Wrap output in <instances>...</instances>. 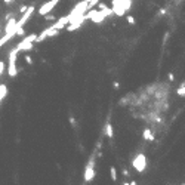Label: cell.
Segmentation results:
<instances>
[{"label":"cell","instance_id":"6da1fadb","mask_svg":"<svg viewBox=\"0 0 185 185\" xmlns=\"http://www.w3.org/2000/svg\"><path fill=\"white\" fill-rule=\"evenodd\" d=\"M36 37L37 34H30L27 36L25 39H22L18 45H17V50L18 52H28L34 48V43H36Z\"/></svg>","mask_w":185,"mask_h":185},{"label":"cell","instance_id":"7a4b0ae2","mask_svg":"<svg viewBox=\"0 0 185 185\" xmlns=\"http://www.w3.org/2000/svg\"><path fill=\"white\" fill-rule=\"evenodd\" d=\"M18 53H19V52L17 50V48L12 49L11 53H9V67H8V73H9L11 77H17V74H18V70H17V55H18Z\"/></svg>","mask_w":185,"mask_h":185},{"label":"cell","instance_id":"3957f363","mask_svg":"<svg viewBox=\"0 0 185 185\" xmlns=\"http://www.w3.org/2000/svg\"><path fill=\"white\" fill-rule=\"evenodd\" d=\"M86 21V15L84 14H80V15H77V17H74V18H71L70 19V22L67 24V31H74V30H77V28H80V25L83 24Z\"/></svg>","mask_w":185,"mask_h":185},{"label":"cell","instance_id":"277c9868","mask_svg":"<svg viewBox=\"0 0 185 185\" xmlns=\"http://www.w3.org/2000/svg\"><path fill=\"white\" fill-rule=\"evenodd\" d=\"M132 166L135 167L136 172L142 173L145 170V167H147V158H145V155L144 154H136L135 158L132 160Z\"/></svg>","mask_w":185,"mask_h":185},{"label":"cell","instance_id":"5b68a950","mask_svg":"<svg viewBox=\"0 0 185 185\" xmlns=\"http://www.w3.org/2000/svg\"><path fill=\"white\" fill-rule=\"evenodd\" d=\"M94 178H95V158L92 157L89 160V163L86 164V169H84V181L90 182Z\"/></svg>","mask_w":185,"mask_h":185},{"label":"cell","instance_id":"8992f818","mask_svg":"<svg viewBox=\"0 0 185 185\" xmlns=\"http://www.w3.org/2000/svg\"><path fill=\"white\" fill-rule=\"evenodd\" d=\"M58 34H59V30H55V28H52V27H48L46 30H43V31L36 37V42L39 43V42L46 40L48 37H55V36H58Z\"/></svg>","mask_w":185,"mask_h":185},{"label":"cell","instance_id":"52a82bcc","mask_svg":"<svg viewBox=\"0 0 185 185\" xmlns=\"http://www.w3.org/2000/svg\"><path fill=\"white\" fill-rule=\"evenodd\" d=\"M58 2L59 0H49V2H46L45 5H42V8L39 9V15H46V14H49L56 5H58Z\"/></svg>","mask_w":185,"mask_h":185},{"label":"cell","instance_id":"ba28073f","mask_svg":"<svg viewBox=\"0 0 185 185\" xmlns=\"http://www.w3.org/2000/svg\"><path fill=\"white\" fill-rule=\"evenodd\" d=\"M70 22V18H68V15H65V17H62V18H59V19H56L52 25H49V27H52V28H55V30H62V28H65L67 27V24Z\"/></svg>","mask_w":185,"mask_h":185},{"label":"cell","instance_id":"9c48e42d","mask_svg":"<svg viewBox=\"0 0 185 185\" xmlns=\"http://www.w3.org/2000/svg\"><path fill=\"white\" fill-rule=\"evenodd\" d=\"M6 95H8V86L2 83V84H0V102L6 98Z\"/></svg>","mask_w":185,"mask_h":185},{"label":"cell","instance_id":"30bf717a","mask_svg":"<svg viewBox=\"0 0 185 185\" xmlns=\"http://www.w3.org/2000/svg\"><path fill=\"white\" fill-rule=\"evenodd\" d=\"M105 133H107V136H108V138H113V136H114L113 126H111V123H110V122H107V125H105Z\"/></svg>","mask_w":185,"mask_h":185},{"label":"cell","instance_id":"8fae6325","mask_svg":"<svg viewBox=\"0 0 185 185\" xmlns=\"http://www.w3.org/2000/svg\"><path fill=\"white\" fill-rule=\"evenodd\" d=\"M144 139H147V141H154V135H153V132H151L150 129H145V130H144Z\"/></svg>","mask_w":185,"mask_h":185},{"label":"cell","instance_id":"7c38bea8","mask_svg":"<svg viewBox=\"0 0 185 185\" xmlns=\"http://www.w3.org/2000/svg\"><path fill=\"white\" fill-rule=\"evenodd\" d=\"M12 37H14L12 34H8V33H5V36H3L2 39H0V48H2V46H3V45H5L8 40H11Z\"/></svg>","mask_w":185,"mask_h":185},{"label":"cell","instance_id":"4fadbf2b","mask_svg":"<svg viewBox=\"0 0 185 185\" xmlns=\"http://www.w3.org/2000/svg\"><path fill=\"white\" fill-rule=\"evenodd\" d=\"M110 175H111V179H113V181H117V169H116L114 166L110 167Z\"/></svg>","mask_w":185,"mask_h":185},{"label":"cell","instance_id":"5bb4252c","mask_svg":"<svg viewBox=\"0 0 185 185\" xmlns=\"http://www.w3.org/2000/svg\"><path fill=\"white\" fill-rule=\"evenodd\" d=\"M98 2H99V0H89V3H87V11L92 9V8H95V6L98 5Z\"/></svg>","mask_w":185,"mask_h":185},{"label":"cell","instance_id":"9a60e30c","mask_svg":"<svg viewBox=\"0 0 185 185\" xmlns=\"http://www.w3.org/2000/svg\"><path fill=\"white\" fill-rule=\"evenodd\" d=\"M178 95L179 96H185V86L184 84H181V87L178 89Z\"/></svg>","mask_w":185,"mask_h":185},{"label":"cell","instance_id":"2e32d148","mask_svg":"<svg viewBox=\"0 0 185 185\" xmlns=\"http://www.w3.org/2000/svg\"><path fill=\"white\" fill-rule=\"evenodd\" d=\"M24 61H25L28 65H31V64H33V59H31V56H30V55H25V56H24Z\"/></svg>","mask_w":185,"mask_h":185},{"label":"cell","instance_id":"e0dca14e","mask_svg":"<svg viewBox=\"0 0 185 185\" xmlns=\"http://www.w3.org/2000/svg\"><path fill=\"white\" fill-rule=\"evenodd\" d=\"M43 17H45L46 21H55V17H53V15H48V14H46V15H43Z\"/></svg>","mask_w":185,"mask_h":185},{"label":"cell","instance_id":"ac0fdd59","mask_svg":"<svg viewBox=\"0 0 185 185\" xmlns=\"http://www.w3.org/2000/svg\"><path fill=\"white\" fill-rule=\"evenodd\" d=\"M127 22H129L130 25H133V24H135V18H133L132 15H129V17H127Z\"/></svg>","mask_w":185,"mask_h":185},{"label":"cell","instance_id":"d6986e66","mask_svg":"<svg viewBox=\"0 0 185 185\" xmlns=\"http://www.w3.org/2000/svg\"><path fill=\"white\" fill-rule=\"evenodd\" d=\"M3 71H5V62H3V61H0V76L3 74Z\"/></svg>","mask_w":185,"mask_h":185},{"label":"cell","instance_id":"ffe728a7","mask_svg":"<svg viewBox=\"0 0 185 185\" xmlns=\"http://www.w3.org/2000/svg\"><path fill=\"white\" fill-rule=\"evenodd\" d=\"M113 87H114V89H119V87H120V83H119V81H114V83H113Z\"/></svg>","mask_w":185,"mask_h":185},{"label":"cell","instance_id":"44dd1931","mask_svg":"<svg viewBox=\"0 0 185 185\" xmlns=\"http://www.w3.org/2000/svg\"><path fill=\"white\" fill-rule=\"evenodd\" d=\"M27 8H28V6H21V9H19V12H21V14H24V12L27 11Z\"/></svg>","mask_w":185,"mask_h":185},{"label":"cell","instance_id":"7402d4cb","mask_svg":"<svg viewBox=\"0 0 185 185\" xmlns=\"http://www.w3.org/2000/svg\"><path fill=\"white\" fill-rule=\"evenodd\" d=\"M70 123H71L73 126H76V120H74V117H70Z\"/></svg>","mask_w":185,"mask_h":185},{"label":"cell","instance_id":"603a6c76","mask_svg":"<svg viewBox=\"0 0 185 185\" xmlns=\"http://www.w3.org/2000/svg\"><path fill=\"white\" fill-rule=\"evenodd\" d=\"M3 2H5L6 5H11V3H14V2H15V0H3Z\"/></svg>","mask_w":185,"mask_h":185},{"label":"cell","instance_id":"cb8c5ba5","mask_svg":"<svg viewBox=\"0 0 185 185\" xmlns=\"http://www.w3.org/2000/svg\"><path fill=\"white\" fill-rule=\"evenodd\" d=\"M123 175H125V176H129V172H127L126 169H123Z\"/></svg>","mask_w":185,"mask_h":185}]
</instances>
